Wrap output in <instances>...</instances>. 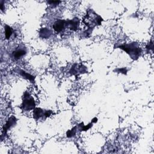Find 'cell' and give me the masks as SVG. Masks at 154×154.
I'll use <instances>...</instances> for the list:
<instances>
[{
  "mask_svg": "<svg viewBox=\"0 0 154 154\" xmlns=\"http://www.w3.org/2000/svg\"><path fill=\"white\" fill-rule=\"evenodd\" d=\"M124 51H125L132 60H137L142 54V50L136 42H132L129 44H124L117 46Z\"/></svg>",
  "mask_w": 154,
  "mask_h": 154,
  "instance_id": "obj_1",
  "label": "cell"
},
{
  "mask_svg": "<svg viewBox=\"0 0 154 154\" xmlns=\"http://www.w3.org/2000/svg\"><path fill=\"white\" fill-rule=\"evenodd\" d=\"M87 21V22H84V23L88 28L93 29L95 26L101 25L102 18L100 15L96 14L92 9H89L83 20V21Z\"/></svg>",
  "mask_w": 154,
  "mask_h": 154,
  "instance_id": "obj_2",
  "label": "cell"
},
{
  "mask_svg": "<svg viewBox=\"0 0 154 154\" xmlns=\"http://www.w3.org/2000/svg\"><path fill=\"white\" fill-rule=\"evenodd\" d=\"M36 107V103L34 98L30 95L29 93L25 92L24 93L23 98V102L20 108L25 111L34 110Z\"/></svg>",
  "mask_w": 154,
  "mask_h": 154,
  "instance_id": "obj_3",
  "label": "cell"
},
{
  "mask_svg": "<svg viewBox=\"0 0 154 154\" xmlns=\"http://www.w3.org/2000/svg\"><path fill=\"white\" fill-rule=\"evenodd\" d=\"M87 71V68L86 66H84L82 64L79 65V64L76 63V64H74L72 66L69 72L70 73H72V75L76 76L81 73H86Z\"/></svg>",
  "mask_w": 154,
  "mask_h": 154,
  "instance_id": "obj_4",
  "label": "cell"
},
{
  "mask_svg": "<svg viewBox=\"0 0 154 154\" xmlns=\"http://www.w3.org/2000/svg\"><path fill=\"white\" fill-rule=\"evenodd\" d=\"M16 122H17L16 118L14 116H12L7 121L6 124L4 125V126L3 128V131H2L3 134L1 135V136H6V135L7 134V131L10 129H11L12 127L15 126Z\"/></svg>",
  "mask_w": 154,
  "mask_h": 154,
  "instance_id": "obj_5",
  "label": "cell"
},
{
  "mask_svg": "<svg viewBox=\"0 0 154 154\" xmlns=\"http://www.w3.org/2000/svg\"><path fill=\"white\" fill-rule=\"evenodd\" d=\"M66 27L69 28L70 30L76 31L78 30L80 24V20L78 17H75L71 20L66 21Z\"/></svg>",
  "mask_w": 154,
  "mask_h": 154,
  "instance_id": "obj_6",
  "label": "cell"
},
{
  "mask_svg": "<svg viewBox=\"0 0 154 154\" xmlns=\"http://www.w3.org/2000/svg\"><path fill=\"white\" fill-rule=\"evenodd\" d=\"M66 27V21L62 20V19H59V20L56 21L52 25L53 29L57 33H60L63 31Z\"/></svg>",
  "mask_w": 154,
  "mask_h": 154,
  "instance_id": "obj_7",
  "label": "cell"
},
{
  "mask_svg": "<svg viewBox=\"0 0 154 154\" xmlns=\"http://www.w3.org/2000/svg\"><path fill=\"white\" fill-rule=\"evenodd\" d=\"M46 110H43L41 108H35L33 110V118L36 120H38L41 118H44V119H46Z\"/></svg>",
  "mask_w": 154,
  "mask_h": 154,
  "instance_id": "obj_8",
  "label": "cell"
},
{
  "mask_svg": "<svg viewBox=\"0 0 154 154\" xmlns=\"http://www.w3.org/2000/svg\"><path fill=\"white\" fill-rule=\"evenodd\" d=\"M27 53V51L25 48H18L15 50L12 53V56L16 60H18L21 59L22 57L25 55Z\"/></svg>",
  "mask_w": 154,
  "mask_h": 154,
  "instance_id": "obj_9",
  "label": "cell"
},
{
  "mask_svg": "<svg viewBox=\"0 0 154 154\" xmlns=\"http://www.w3.org/2000/svg\"><path fill=\"white\" fill-rule=\"evenodd\" d=\"M19 73L23 77H24V78L28 80L29 81H30L31 83H34V79H35V76H34L33 75L30 74L29 73H27V72H25L24 70L22 69H19L18 71Z\"/></svg>",
  "mask_w": 154,
  "mask_h": 154,
  "instance_id": "obj_10",
  "label": "cell"
},
{
  "mask_svg": "<svg viewBox=\"0 0 154 154\" xmlns=\"http://www.w3.org/2000/svg\"><path fill=\"white\" fill-rule=\"evenodd\" d=\"M52 34L51 31L47 28H42L39 31V36L43 38H48Z\"/></svg>",
  "mask_w": 154,
  "mask_h": 154,
  "instance_id": "obj_11",
  "label": "cell"
},
{
  "mask_svg": "<svg viewBox=\"0 0 154 154\" xmlns=\"http://www.w3.org/2000/svg\"><path fill=\"white\" fill-rule=\"evenodd\" d=\"M5 37L7 40H9L13 34V29L9 25L5 26Z\"/></svg>",
  "mask_w": 154,
  "mask_h": 154,
  "instance_id": "obj_12",
  "label": "cell"
},
{
  "mask_svg": "<svg viewBox=\"0 0 154 154\" xmlns=\"http://www.w3.org/2000/svg\"><path fill=\"white\" fill-rule=\"evenodd\" d=\"M76 130H77V126H75L71 129L68 130L66 132V137L68 138H72L75 137L76 133Z\"/></svg>",
  "mask_w": 154,
  "mask_h": 154,
  "instance_id": "obj_13",
  "label": "cell"
},
{
  "mask_svg": "<svg viewBox=\"0 0 154 154\" xmlns=\"http://www.w3.org/2000/svg\"><path fill=\"white\" fill-rule=\"evenodd\" d=\"M92 125H93V123L92 122L88 124L87 125H84L83 123H81L78 125L79 130L80 131H87L92 127Z\"/></svg>",
  "mask_w": 154,
  "mask_h": 154,
  "instance_id": "obj_14",
  "label": "cell"
},
{
  "mask_svg": "<svg viewBox=\"0 0 154 154\" xmlns=\"http://www.w3.org/2000/svg\"><path fill=\"white\" fill-rule=\"evenodd\" d=\"M114 71H116L118 73H122L124 75H126L127 74V72H128V69L126 68H118L116 69Z\"/></svg>",
  "mask_w": 154,
  "mask_h": 154,
  "instance_id": "obj_15",
  "label": "cell"
},
{
  "mask_svg": "<svg viewBox=\"0 0 154 154\" xmlns=\"http://www.w3.org/2000/svg\"><path fill=\"white\" fill-rule=\"evenodd\" d=\"M146 49L149 51V50H152L153 49V42L152 41H150V42L146 46Z\"/></svg>",
  "mask_w": 154,
  "mask_h": 154,
  "instance_id": "obj_16",
  "label": "cell"
},
{
  "mask_svg": "<svg viewBox=\"0 0 154 154\" xmlns=\"http://www.w3.org/2000/svg\"><path fill=\"white\" fill-rule=\"evenodd\" d=\"M60 3V1H48L49 4H54V5H57V4H59Z\"/></svg>",
  "mask_w": 154,
  "mask_h": 154,
  "instance_id": "obj_17",
  "label": "cell"
},
{
  "mask_svg": "<svg viewBox=\"0 0 154 154\" xmlns=\"http://www.w3.org/2000/svg\"><path fill=\"white\" fill-rule=\"evenodd\" d=\"M0 9H1L2 11H4V1H1V3H0Z\"/></svg>",
  "mask_w": 154,
  "mask_h": 154,
  "instance_id": "obj_18",
  "label": "cell"
},
{
  "mask_svg": "<svg viewBox=\"0 0 154 154\" xmlns=\"http://www.w3.org/2000/svg\"><path fill=\"white\" fill-rule=\"evenodd\" d=\"M98 122V119L96 118H93V119H92V123H96Z\"/></svg>",
  "mask_w": 154,
  "mask_h": 154,
  "instance_id": "obj_19",
  "label": "cell"
}]
</instances>
